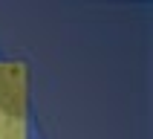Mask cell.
<instances>
[{
    "label": "cell",
    "instance_id": "obj_1",
    "mask_svg": "<svg viewBox=\"0 0 153 139\" xmlns=\"http://www.w3.org/2000/svg\"><path fill=\"white\" fill-rule=\"evenodd\" d=\"M26 93H29V70L23 61L0 64V113L9 119L26 116Z\"/></svg>",
    "mask_w": 153,
    "mask_h": 139
}]
</instances>
